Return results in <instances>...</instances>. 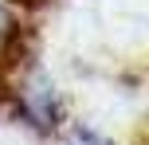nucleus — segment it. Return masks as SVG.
Returning a JSON list of instances; mask_svg holds the SVG:
<instances>
[{
    "label": "nucleus",
    "mask_w": 149,
    "mask_h": 145,
    "mask_svg": "<svg viewBox=\"0 0 149 145\" xmlns=\"http://www.w3.org/2000/svg\"><path fill=\"white\" fill-rule=\"evenodd\" d=\"M20 114H24V122H28L31 130H39V133L59 130V122H63L59 94H55L47 83H31L28 90L20 94Z\"/></svg>",
    "instance_id": "f257e3e1"
},
{
    "label": "nucleus",
    "mask_w": 149,
    "mask_h": 145,
    "mask_svg": "<svg viewBox=\"0 0 149 145\" xmlns=\"http://www.w3.org/2000/svg\"><path fill=\"white\" fill-rule=\"evenodd\" d=\"M4 102H8V78L0 75V110H4Z\"/></svg>",
    "instance_id": "f03ea898"
},
{
    "label": "nucleus",
    "mask_w": 149,
    "mask_h": 145,
    "mask_svg": "<svg viewBox=\"0 0 149 145\" xmlns=\"http://www.w3.org/2000/svg\"><path fill=\"white\" fill-rule=\"evenodd\" d=\"M8 4H20V8H39L43 0H8Z\"/></svg>",
    "instance_id": "7ed1b4c3"
},
{
    "label": "nucleus",
    "mask_w": 149,
    "mask_h": 145,
    "mask_svg": "<svg viewBox=\"0 0 149 145\" xmlns=\"http://www.w3.org/2000/svg\"><path fill=\"white\" fill-rule=\"evenodd\" d=\"M0 28H4V20H0Z\"/></svg>",
    "instance_id": "20e7f679"
}]
</instances>
